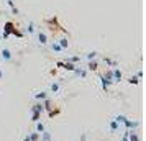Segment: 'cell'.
Returning a JSON list of instances; mask_svg holds the SVG:
<instances>
[{"mask_svg": "<svg viewBox=\"0 0 146 141\" xmlns=\"http://www.w3.org/2000/svg\"><path fill=\"white\" fill-rule=\"evenodd\" d=\"M76 67H77V64L66 62V61H64V66H62V69H64V71H69V72H74V71H76Z\"/></svg>", "mask_w": 146, "mask_h": 141, "instance_id": "obj_15", "label": "cell"}, {"mask_svg": "<svg viewBox=\"0 0 146 141\" xmlns=\"http://www.w3.org/2000/svg\"><path fill=\"white\" fill-rule=\"evenodd\" d=\"M12 34H13V36H17V38H23V31H20L17 26L12 30Z\"/></svg>", "mask_w": 146, "mask_h": 141, "instance_id": "obj_26", "label": "cell"}, {"mask_svg": "<svg viewBox=\"0 0 146 141\" xmlns=\"http://www.w3.org/2000/svg\"><path fill=\"white\" fill-rule=\"evenodd\" d=\"M86 59L87 61H95L97 59V53H95V51H89V53L86 54Z\"/></svg>", "mask_w": 146, "mask_h": 141, "instance_id": "obj_22", "label": "cell"}, {"mask_svg": "<svg viewBox=\"0 0 146 141\" xmlns=\"http://www.w3.org/2000/svg\"><path fill=\"white\" fill-rule=\"evenodd\" d=\"M104 62H105L108 67H118V62H117L115 59H112V58H108V56L104 58Z\"/></svg>", "mask_w": 146, "mask_h": 141, "instance_id": "obj_13", "label": "cell"}, {"mask_svg": "<svg viewBox=\"0 0 146 141\" xmlns=\"http://www.w3.org/2000/svg\"><path fill=\"white\" fill-rule=\"evenodd\" d=\"M44 130H46V128H44V123H43V121H38V123H36V133H43Z\"/></svg>", "mask_w": 146, "mask_h": 141, "instance_id": "obj_24", "label": "cell"}, {"mask_svg": "<svg viewBox=\"0 0 146 141\" xmlns=\"http://www.w3.org/2000/svg\"><path fill=\"white\" fill-rule=\"evenodd\" d=\"M66 62H72V64H79V62H80V56H69V58H66Z\"/></svg>", "mask_w": 146, "mask_h": 141, "instance_id": "obj_20", "label": "cell"}, {"mask_svg": "<svg viewBox=\"0 0 146 141\" xmlns=\"http://www.w3.org/2000/svg\"><path fill=\"white\" fill-rule=\"evenodd\" d=\"M7 5H8V8H10V12L13 15H20V10L17 8V5L13 3V0H7Z\"/></svg>", "mask_w": 146, "mask_h": 141, "instance_id": "obj_12", "label": "cell"}, {"mask_svg": "<svg viewBox=\"0 0 146 141\" xmlns=\"http://www.w3.org/2000/svg\"><path fill=\"white\" fill-rule=\"evenodd\" d=\"M30 112L31 113H43L44 112V108H43V102H35L31 108H30Z\"/></svg>", "mask_w": 146, "mask_h": 141, "instance_id": "obj_4", "label": "cell"}, {"mask_svg": "<svg viewBox=\"0 0 146 141\" xmlns=\"http://www.w3.org/2000/svg\"><path fill=\"white\" fill-rule=\"evenodd\" d=\"M49 48H51V51H53V53H58V54H59V53H62V49H61V46L58 44V41H53V43H51V46H49Z\"/></svg>", "mask_w": 146, "mask_h": 141, "instance_id": "obj_19", "label": "cell"}, {"mask_svg": "<svg viewBox=\"0 0 146 141\" xmlns=\"http://www.w3.org/2000/svg\"><path fill=\"white\" fill-rule=\"evenodd\" d=\"M28 140L30 141H38L40 140V133H36V131H35V133H30L28 134Z\"/></svg>", "mask_w": 146, "mask_h": 141, "instance_id": "obj_25", "label": "cell"}, {"mask_svg": "<svg viewBox=\"0 0 146 141\" xmlns=\"http://www.w3.org/2000/svg\"><path fill=\"white\" fill-rule=\"evenodd\" d=\"M123 125H125L126 130H135V128L139 126V121H133V120H130V118H126Z\"/></svg>", "mask_w": 146, "mask_h": 141, "instance_id": "obj_8", "label": "cell"}, {"mask_svg": "<svg viewBox=\"0 0 146 141\" xmlns=\"http://www.w3.org/2000/svg\"><path fill=\"white\" fill-rule=\"evenodd\" d=\"M112 77H113V82H121L123 81V72L120 67H113L112 69Z\"/></svg>", "mask_w": 146, "mask_h": 141, "instance_id": "obj_2", "label": "cell"}, {"mask_svg": "<svg viewBox=\"0 0 146 141\" xmlns=\"http://www.w3.org/2000/svg\"><path fill=\"white\" fill-rule=\"evenodd\" d=\"M62 81H64V79H59V81L53 82L51 87H49V92H51V94H58V92L61 90V84H62Z\"/></svg>", "mask_w": 146, "mask_h": 141, "instance_id": "obj_6", "label": "cell"}, {"mask_svg": "<svg viewBox=\"0 0 146 141\" xmlns=\"http://www.w3.org/2000/svg\"><path fill=\"white\" fill-rule=\"evenodd\" d=\"M58 44L61 46L62 51H66L67 48H69V38H67V36H62L61 40H58Z\"/></svg>", "mask_w": 146, "mask_h": 141, "instance_id": "obj_10", "label": "cell"}, {"mask_svg": "<svg viewBox=\"0 0 146 141\" xmlns=\"http://www.w3.org/2000/svg\"><path fill=\"white\" fill-rule=\"evenodd\" d=\"M128 141H139V136L135 130H128Z\"/></svg>", "mask_w": 146, "mask_h": 141, "instance_id": "obj_14", "label": "cell"}, {"mask_svg": "<svg viewBox=\"0 0 146 141\" xmlns=\"http://www.w3.org/2000/svg\"><path fill=\"white\" fill-rule=\"evenodd\" d=\"M23 141H30V140H28V136H25V138H23Z\"/></svg>", "mask_w": 146, "mask_h": 141, "instance_id": "obj_30", "label": "cell"}, {"mask_svg": "<svg viewBox=\"0 0 146 141\" xmlns=\"http://www.w3.org/2000/svg\"><path fill=\"white\" fill-rule=\"evenodd\" d=\"M62 66H64V61H58V62H56V67H61V69H62Z\"/></svg>", "mask_w": 146, "mask_h": 141, "instance_id": "obj_29", "label": "cell"}, {"mask_svg": "<svg viewBox=\"0 0 146 141\" xmlns=\"http://www.w3.org/2000/svg\"><path fill=\"white\" fill-rule=\"evenodd\" d=\"M126 118H128V117H125V115H117V117H115L113 120L117 121L118 125H123V123H125V120H126Z\"/></svg>", "mask_w": 146, "mask_h": 141, "instance_id": "obj_23", "label": "cell"}, {"mask_svg": "<svg viewBox=\"0 0 146 141\" xmlns=\"http://www.w3.org/2000/svg\"><path fill=\"white\" fill-rule=\"evenodd\" d=\"M126 82H128V84H131V85H138V84H139V79L136 77V75H130V77L126 79Z\"/></svg>", "mask_w": 146, "mask_h": 141, "instance_id": "obj_21", "label": "cell"}, {"mask_svg": "<svg viewBox=\"0 0 146 141\" xmlns=\"http://www.w3.org/2000/svg\"><path fill=\"white\" fill-rule=\"evenodd\" d=\"M41 118V113H31V121H35V123H38Z\"/></svg>", "mask_w": 146, "mask_h": 141, "instance_id": "obj_28", "label": "cell"}, {"mask_svg": "<svg viewBox=\"0 0 146 141\" xmlns=\"http://www.w3.org/2000/svg\"><path fill=\"white\" fill-rule=\"evenodd\" d=\"M99 69V62L97 61H89L87 62V72H95Z\"/></svg>", "mask_w": 146, "mask_h": 141, "instance_id": "obj_11", "label": "cell"}, {"mask_svg": "<svg viewBox=\"0 0 146 141\" xmlns=\"http://www.w3.org/2000/svg\"><path fill=\"white\" fill-rule=\"evenodd\" d=\"M0 41H2V34H0Z\"/></svg>", "mask_w": 146, "mask_h": 141, "instance_id": "obj_32", "label": "cell"}, {"mask_svg": "<svg viewBox=\"0 0 146 141\" xmlns=\"http://www.w3.org/2000/svg\"><path fill=\"white\" fill-rule=\"evenodd\" d=\"M36 28H38V25H36L33 20H30L27 23V28H25V30H27L28 34H35V33H36Z\"/></svg>", "mask_w": 146, "mask_h": 141, "instance_id": "obj_7", "label": "cell"}, {"mask_svg": "<svg viewBox=\"0 0 146 141\" xmlns=\"http://www.w3.org/2000/svg\"><path fill=\"white\" fill-rule=\"evenodd\" d=\"M35 99L36 102H43L48 99V92H38V94H35Z\"/></svg>", "mask_w": 146, "mask_h": 141, "instance_id": "obj_17", "label": "cell"}, {"mask_svg": "<svg viewBox=\"0 0 146 141\" xmlns=\"http://www.w3.org/2000/svg\"><path fill=\"white\" fill-rule=\"evenodd\" d=\"M108 126H110V131H112V133H117V131H118V128H120V125L115 120H110Z\"/></svg>", "mask_w": 146, "mask_h": 141, "instance_id": "obj_18", "label": "cell"}, {"mask_svg": "<svg viewBox=\"0 0 146 141\" xmlns=\"http://www.w3.org/2000/svg\"><path fill=\"white\" fill-rule=\"evenodd\" d=\"M0 54H2V59H3V61H7V62L13 61V53H12V51H10L8 48H2Z\"/></svg>", "mask_w": 146, "mask_h": 141, "instance_id": "obj_3", "label": "cell"}, {"mask_svg": "<svg viewBox=\"0 0 146 141\" xmlns=\"http://www.w3.org/2000/svg\"><path fill=\"white\" fill-rule=\"evenodd\" d=\"M0 79H2V69H0Z\"/></svg>", "mask_w": 146, "mask_h": 141, "instance_id": "obj_31", "label": "cell"}, {"mask_svg": "<svg viewBox=\"0 0 146 141\" xmlns=\"http://www.w3.org/2000/svg\"><path fill=\"white\" fill-rule=\"evenodd\" d=\"M38 41H40V44H48V43H49L48 33L44 30H38Z\"/></svg>", "mask_w": 146, "mask_h": 141, "instance_id": "obj_5", "label": "cell"}, {"mask_svg": "<svg viewBox=\"0 0 146 141\" xmlns=\"http://www.w3.org/2000/svg\"><path fill=\"white\" fill-rule=\"evenodd\" d=\"M74 74L77 75V77H82V79H86L89 72H87V69H84V67L77 66V67H76V71H74Z\"/></svg>", "mask_w": 146, "mask_h": 141, "instance_id": "obj_9", "label": "cell"}, {"mask_svg": "<svg viewBox=\"0 0 146 141\" xmlns=\"http://www.w3.org/2000/svg\"><path fill=\"white\" fill-rule=\"evenodd\" d=\"M15 28V23L12 20H7L5 25H3V33H2V40H8L10 34H12V30Z\"/></svg>", "mask_w": 146, "mask_h": 141, "instance_id": "obj_1", "label": "cell"}, {"mask_svg": "<svg viewBox=\"0 0 146 141\" xmlns=\"http://www.w3.org/2000/svg\"><path fill=\"white\" fill-rule=\"evenodd\" d=\"M40 140L41 141H51V140H53V136H51V133H49V131H46V130H44L43 133H40Z\"/></svg>", "mask_w": 146, "mask_h": 141, "instance_id": "obj_16", "label": "cell"}, {"mask_svg": "<svg viewBox=\"0 0 146 141\" xmlns=\"http://www.w3.org/2000/svg\"><path fill=\"white\" fill-rule=\"evenodd\" d=\"M59 113H61L59 108H53V110H49V113L48 115H49V118H53V117H56V115H59Z\"/></svg>", "mask_w": 146, "mask_h": 141, "instance_id": "obj_27", "label": "cell"}]
</instances>
